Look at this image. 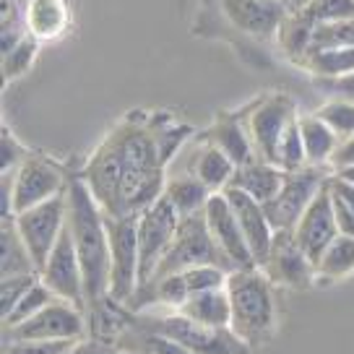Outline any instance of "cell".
I'll use <instances>...</instances> for the list:
<instances>
[{"mask_svg":"<svg viewBox=\"0 0 354 354\" xmlns=\"http://www.w3.org/2000/svg\"><path fill=\"white\" fill-rule=\"evenodd\" d=\"M284 175H287V172L279 169L277 165L263 162V159H255L250 165L237 167L230 188L243 190L245 196H250V198L258 201L261 206H266L268 201L277 198V193L281 190V183H284Z\"/></svg>","mask_w":354,"mask_h":354,"instance_id":"obj_21","label":"cell"},{"mask_svg":"<svg viewBox=\"0 0 354 354\" xmlns=\"http://www.w3.org/2000/svg\"><path fill=\"white\" fill-rule=\"evenodd\" d=\"M39 281V274L32 277H11V279H0V313H3V323L13 315L16 305L21 302V297Z\"/></svg>","mask_w":354,"mask_h":354,"instance_id":"obj_38","label":"cell"},{"mask_svg":"<svg viewBox=\"0 0 354 354\" xmlns=\"http://www.w3.org/2000/svg\"><path fill=\"white\" fill-rule=\"evenodd\" d=\"M295 240L299 248L308 253L313 263L321 261L323 250L339 237V227H336V216H333V196H331V177L323 185V190L310 203V209L302 214V219L295 227Z\"/></svg>","mask_w":354,"mask_h":354,"instance_id":"obj_16","label":"cell"},{"mask_svg":"<svg viewBox=\"0 0 354 354\" xmlns=\"http://www.w3.org/2000/svg\"><path fill=\"white\" fill-rule=\"evenodd\" d=\"M206 216V227H209L214 243L219 245V250L227 255V261L232 263L234 271H245V268H258L253 261V253L245 243V234L240 221L234 216L232 203L227 201L224 193H214L209 206L203 211Z\"/></svg>","mask_w":354,"mask_h":354,"instance_id":"obj_15","label":"cell"},{"mask_svg":"<svg viewBox=\"0 0 354 354\" xmlns=\"http://www.w3.org/2000/svg\"><path fill=\"white\" fill-rule=\"evenodd\" d=\"M315 115H318L342 141H346V138L354 136V102L333 97V100H328L323 107H318Z\"/></svg>","mask_w":354,"mask_h":354,"instance_id":"obj_32","label":"cell"},{"mask_svg":"<svg viewBox=\"0 0 354 354\" xmlns=\"http://www.w3.org/2000/svg\"><path fill=\"white\" fill-rule=\"evenodd\" d=\"M88 190L107 216H141L165 196L167 165L151 118L131 115L107 133L84 172Z\"/></svg>","mask_w":354,"mask_h":354,"instance_id":"obj_1","label":"cell"},{"mask_svg":"<svg viewBox=\"0 0 354 354\" xmlns=\"http://www.w3.org/2000/svg\"><path fill=\"white\" fill-rule=\"evenodd\" d=\"M318 281H339L354 274V237L339 234L315 263Z\"/></svg>","mask_w":354,"mask_h":354,"instance_id":"obj_27","label":"cell"},{"mask_svg":"<svg viewBox=\"0 0 354 354\" xmlns=\"http://www.w3.org/2000/svg\"><path fill=\"white\" fill-rule=\"evenodd\" d=\"M107 240H110V297L128 305L138 289V216H107Z\"/></svg>","mask_w":354,"mask_h":354,"instance_id":"obj_6","label":"cell"},{"mask_svg":"<svg viewBox=\"0 0 354 354\" xmlns=\"http://www.w3.org/2000/svg\"><path fill=\"white\" fill-rule=\"evenodd\" d=\"M180 172L196 175L211 193H224L232 185V177L237 172V167H234V162L224 151H219L216 146H211L209 141H203L198 136V146L188 149V156L183 159V169Z\"/></svg>","mask_w":354,"mask_h":354,"instance_id":"obj_19","label":"cell"},{"mask_svg":"<svg viewBox=\"0 0 354 354\" xmlns=\"http://www.w3.org/2000/svg\"><path fill=\"white\" fill-rule=\"evenodd\" d=\"M333 177H339V180H344V183L354 185V165L352 167H339V169H333Z\"/></svg>","mask_w":354,"mask_h":354,"instance_id":"obj_45","label":"cell"},{"mask_svg":"<svg viewBox=\"0 0 354 354\" xmlns=\"http://www.w3.org/2000/svg\"><path fill=\"white\" fill-rule=\"evenodd\" d=\"M37 50H39V39L32 37V34H26L11 53L0 55L3 57V78H6V81H13V78L24 76V73L32 68L34 57H37Z\"/></svg>","mask_w":354,"mask_h":354,"instance_id":"obj_34","label":"cell"},{"mask_svg":"<svg viewBox=\"0 0 354 354\" xmlns=\"http://www.w3.org/2000/svg\"><path fill=\"white\" fill-rule=\"evenodd\" d=\"M0 274L3 279L11 277H32V274H39L37 266H34V258L29 253V248L24 245L21 234L16 230V224L11 221H3V230H0Z\"/></svg>","mask_w":354,"mask_h":354,"instance_id":"obj_26","label":"cell"},{"mask_svg":"<svg viewBox=\"0 0 354 354\" xmlns=\"http://www.w3.org/2000/svg\"><path fill=\"white\" fill-rule=\"evenodd\" d=\"M175 313L185 315L188 321L198 323V326H206V328H230V323H232V305H230L227 287L193 295Z\"/></svg>","mask_w":354,"mask_h":354,"instance_id":"obj_23","label":"cell"},{"mask_svg":"<svg viewBox=\"0 0 354 354\" xmlns=\"http://www.w3.org/2000/svg\"><path fill=\"white\" fill-rule=\"evenodd\" d=\"M133 326L162 333L180 346H185L190 354H250V346L240 342L232 333V328H206V326L188 321L180 313L138 315Z\"/></svg>","mask_w":354,"mask_h":354,"instance_id":"obj_4","label":"cell"},{"mask_svg":"<svg viewBox=\"0 0 354 354\" xmlns=\"http://www.w3.org/2000/svg\"><path fill=\"white\" fill-rule=\"evenodd\" d=\"M274 165L284 172H297L302 167H308V154H305V144H302V133H299V122L295 120L281 136L277 146V156Z\"/></svg>","mask_w":354,"mask_h":354,"instance_id":"obj_31","label":"cell"},{"mask_svg":"<svg viewBox=\"0 0 354 354\" xmlns=\"http://www.w3.org/2000/svg\"><path fill=\"white\" fill-rule=\"evenodd\" d=\"M297 122L299 133H302V144H305V154H308V165L331 169V162L339 151V146H342V138L315 112L313 115H299Z\"/></svg>","mask_w":354,"mask_h":354,"instance_id":"obj_24","label":"cell"},{"mask_svg":"<svg viewBox=\"0 0 354 354\" xmlns=\"http://www.w3.org/2000/svg\"><path fill=\"white\" fill-rule=\"evenodd\" d=\"M211 193L196 175L190 172H177V175H167L165 185V198L169 201V206L177 211L180 219L185 216H196L203 214L211 201Z\"/></svg>","mask_w":354,"mask_h":354,"instance_id":"obj_22","label":"cell"},{"mask_svg":"<svg viewBox=\"0 0 354 354\" xmlns=\"http://www.w3.org/2000/svg\"><path fill=\"white\" fill-rule=\"evenodd\" d=\"M227 295L232 305L230 328L250 349L271 339L277 326V302L274 284L263 277L261 268L232 271L227 279Z\"/></svg>","mask_w":354,"mask_h":354,"instance_id":"obj_3","label":"cell"},{"mask_svg":"<svg viewBox=\"0 0 354 354\" xmlns=\"http://www.w3.org/2000/svg\"><path fill=\"white\" fill-rule=\"evenodd\" d=\"M196 266H219V268L230 271V274L234 271L232 263L227 261V255L221 253L219 245L214 243L203 214L180 219L175 240H172L169 250L162 258V263H159V268H156V274L151 279H162V277H169V274H183V271L196 268Z\"/></svg>","mask_w":354,"mask_h":354,"instance_id":"obj_5","label":"cell"},{"mask_svg":"<svg viewBox=\"0 0 354 354\" xmlns=\"http://www.w3.org/2000/svg\"><path fill=\"white\" fill-rule=\"evenodd\" d=\"M333 196V216H336V227H339V234H346V237H354V211L344 203V198H339L331 190Z\"/></svg>","mask_w":354,"mask_h":354,"instance_id":"obj_41","label":"cell"},{"mask_svg":"<svg viewBox=\"0 0 354 354\" xmlns=\"http://www.w3.org/2000/svg\"><path fill=\"white\" fill-rule=\"evenodd\" d=\"M328 88H331L333 94L339 97V100H349L354 102V73L346 78H336V81H326Z\"/></svg>","mask_w":354,"mask_h":354,"instance_id":"obj_43","label":"cell"},{"mask_svg":"<svg viewBox=\"0 0 354 354\" xmlns=\"http://www.w3.org/2000/svg\"><path fill=\"white\" fill-rule=\"evenodd\" d=\"M86 333L84 310L57 299L34 318L16 326H3L6 342H81Z\"/></svg>","mask_w":354,"mask_h":354,"instance_id":"obj_8","label":"cell"},{"mask_svg":"<svg viewBox=\"0 0 354 354\" xmlns=\"http://www.w3.org/2000/svg\"><path fill=\"white\" fill-rule=\"evenodd\" d=\"M68 203V232L73 237L81 271L86 308H97L102 299L110 297V240L104 211L94 201L84 177H71L66 188Z\"/></svg>","mask_w":354,"mask_h":354,"instance_id":"obj_2","label":"cell"},{"mask_svg":"<svg viewBox=\"0 0 354 354\" xmlns=\"http://www.w3.org/2000/svg\"><path fill=\"white\" fill-rule=\"evenodd\" d=\"M227 19L253 37H274L287 19L284 0H221Z\"/></svg>","mask_w":354,"mask_h":354,"instance_id":"obj_18","label":"cell"},{"mask_svg":"<svg viewBox=\"0 0 354 354\" xmlns=\"http://www.w3.org/2000/svg\"><path fill=\"white\" fill-rule=\"evenodd\" d=\"M331 190L339 196V198H344V203L354 211V185H349V183H344V180L331 175Z\"/></svg>","mask_w":354,"mask_h":354,"instance_id":"obj_44","label":"cell"},{"mask_svg":"<svg viewBox=\"0 0 354 354\" xmlns=\"http://www.w3.org/2000/svg\"><path fill=\"white\" fill-rule=\"evenodd\" d=\"M299 66H305L313 76L323 81H336L354 73V47H336V50H315Z\"/></svg>","mask_w":354,"mask_h":354,"instance_id":"obj_28","label":"cell"},{"mask_svg":"<svg viewBox=\"0 0 354 354\" xmlns=\"http://www.w3.org/2000/svg\"><path fill=\"white\" fill-rule=\"evenodd\" d=\"M352 165H354V136L342 141V146H339V151H336V156H333L331 162V172L339 169V167H352Z\"/></svg>","mask_w":354,"mask_h":354,"instance_id":"obj_42","label":"cell"},{"mask_svg":"<svg viewBox=\"0 0 354 354\" xmlns=\"http://www.w3.org/2000/svg\"><path fill=\"white\" fill-rule=\"evenodd\" d=\"M68 8L63 0H26L24 26L37 39H53L66 29Z\"/></svg>","mask_w":354,"mask_h":354,"instance_id":"obj_25","label":"cell"},{"mask_svg":"<svg viewBox=\"0 0 354 354\" xmlns=\"http://www.w3.org/2000/svg\"><path fill=\"white\" fill-rule=\"evenodd\" d=\"M71 175H66V169L44 156L29 154L16 175H13V211L21 214L29 211L39 203L63 196L68 188Z\"/></svg>","mask_w":354,"mask_h":354,"instance_id":"obj_12","label":"cell"},{"mask_svg":"<svg viewBox=\"0 0 354 354\" xmlns=\"http://www.w3.org/2000/svg\"><path fill=\"white\" fill-rule=\"evenodd\" d=\"M201 138L209 141L211 146H216L219 151H224L234 162V167H245L258 159L255 146L250 141V133L245 128L243 115L224 112V115H219L216 120L211 122L206 131L201 133Z\"/></svg>","mask_w":354,"mask_h":354,"instance_id":"obj_20","label":"cell"},{"mask_svg":"<svg viewBox=\"0 0 354 354\" xmlns=\"http://www.w3.org/2000/svg\"><path fill=\"white\" fill-rule=\"evenodd\" d=\"M39 279L47 289H53V295L63 302H71L76 308L86 310V292H84V271L78 261L73 237L68 232V224L53 253L47 258V263L39 271Z\"/></svg>","mask_w":354,"mask_h":354,"instance_id":"obj_13","label":"cell"},{"mask_svg":"<svg viewBox=\"0 0 354 354\" xmlns=\"http://www.w3.org/2000/svg\"><path fill=\"white\" fill-rule=\"evenodd\" d=\"M297 107L289 100L287 94H268L250 104L243 112L245 128L250 133V141L255 146V154L263 162L274 165L277 156V146L281 141V136L287 133V128L297 120Z\"/></svg>","mask_w":354,"mask_h":354,"instance_id":"obj_9","label":"cell"},{"mask_svg":"<svg viewBox=\"0 0 354 354\" xmlns=\"http://www.w3.org/2000/svg\"><path fill=\"white\" fill-rule=\"evenodd\" d=\"M313 34H315V26L299 11H295L287 13V19H284L277 37L281 47H284V53L289 57H295L297 63H302L310 55V50H313Z\"/></svg>","mask_w":354,"mask_h":354,"instance_id":"obj_30","label":"cell"},{"mask_svg":"<svg viewBox=\"0 0 354 354\" xmlns=\"http://www.w3.org/2000/svg\"><path fill=\"white\" fill-rule=\"evenodd\" d=\"M78 342H6L3 354H73Z\"/></svg>","mask_w":354,"mask_h":354,"instance_id":"obj_39","label":"cell"},{"mask_svg":"<svg viewBox=\"0 0 354 354\" xmlns=\"http://www.w3.org/2000/svg\"><path fill=\"white\" fill-rule=\"evenodd\" d=\"M53 302H57V297L53 295V289L44 287L42 279H39V281H37V284H34V287L24 295L21 302H19V305H16V310H13V315L3 323V326H16V323L29 321V318H34L37 313H42L44 308H50Z\"/></svg>","mask_w":354,"mask_h":354,"instance_id":"obj_35","label":"cell"},{"mask_svg":"<svg viewBox=\"0 0 354 354\" xmlns=\"http://www.w3.org/2000/svg\"><path fill=\"white\" fill-rule=\"evenodd\" d=\"M336 47H354V19L315 26L310 53H315V50H336Z\"/></svg>","mask_w":354,"mask_h":354,"instance_id":"obj_36","label":"cell"},{"mask_svg":"<svg viewBox=\"0 0 354 354\" xmlns=\"http://www.w3.org/2000/svg\"><path fill=\"white\" fill-rule=\"evenodd\" d=\"M299 13L313 26L346 21V19H354V0H310Z\"/></svg>","mask_w":354,"mask_h":354,"instance_id":"obj_33","label":"cell"},{"mask_svg":"<svg viewBox=\"0 0 354 354\" xmlns=\"http://www.w3.org/2000/svg\"><path fill=\"white\" fill-rule=\"evenodd\" d=\"M224 196H227V201L232 203L234 216H237L240 227H243L245 243H248L250 253H253L255 266L261 268V266H263V261L268 258L271 245H274L277 230L271 227V221H268V216H266L263 206H261L258 201L250 198V196H245L243 190L227 188V190H224Z\"/></svg>","mask_w":354,"mask_h":354,"instance_id":"obj_17","label":"cell"},{"mask_svg":"<svg viewBox=\"0 0 354 354\" xmlns=\"http://www.w3.org/2000/svg\"><path fill=\"white\" fill-rule=\"evenodd\" d=\"M331 175L333 172H328V167L310 165L297 169V172H287L277 198L268 201L263 206L271 227L277 232H295L302 214L310 209V203L315 201V196L321 193Z\"/></svg>","mask_w":354,"mask_h":354,"instance_id":"obj_7","label":"cell"},{"mask_svg":"<svg viewBox=\"0 0 354 354\" xmlns=\"http://www.w3.org/2000/svg\"><path fill=\"white\" fill-rule=\"evenodd\" d=\"M0 154H3V159H0V175H11V172H16L19 167L26 162V151L21 149V144L13 138L8 131H3V138H0Z\"/></svg>","mask_w":354,"mask_h":354,"instance_id":"obj_40","label":"cell"},{"mask_svg":"<svg viewBox=\"0 0 354 354\" xmlns=\"http://www.w3.org/2000/svg\"><path fill=\"white\" fill-rule=\"evenodd\" d=\"M118 349H122L125 354H190L185 346H180V344L172 342V339H167L162 333L138 328V326H133V323L128 331L120 333Z\"/></svg>","mask_w":354,"mask_h":354,"instance_id":"obj_29","label":"cell"},{"mask_svg":"<svg viewBox=\"0 0 354 354\" xmlns=\"http://www.w3.org/2000/svg\"><path fill=\"white\" fill-rule=\"evenodd\" d=\"M310 0H284V6H287V11L289 13H295V11H302L305 6H308Z\"/></svg>","mask_w":354,"mask_h":354,"instance_id":"obj_46","label":"cell"},{"mask_svg":"<svg viewBox=\"0 0 354 354\" xmlns=\"http://www.w3.org/2000/svg\"><path fill=\"white\" fill-rule=\"evenodd\" d=\"M183 279H185L188 295L193 297V295H201V292L224 289L227 287V279H230V271H224L219 266H196V268L183 271Z\"/></svg>","mask_w":354,"mask_h":354,"instance_id":"obj_37","label":"cell"},{"mask_svg":"<svg viewBox=\"0 0 354 354\" xmlns=\"http://www.w3.org/2000/svg\"><path fill=\"white\" fill-rule=\"evenodd\" d=\"M177 224H180V216L165 196L138 216V258H141L138 287L151 281V277L156 274L162 258L175 240Z\"/></svg>","mask_w":354,"mask_h":354,"instance_id":"obj_11","label":"cell"},{"mask_svg":"<svg viewBox=\"0 0 354 354\" xmlns=\"http://www.w3.org/2000/svg\"><path fill=\"white\" fill-rule=\"evenodd\" d=\"M13 224L21 234L24 245L29 248L37 271H42V266L47 263V258H50L53 248L57 245V240H60V234H63L68 224L66 193L47 201V203H39V206H34L29 211L16 214Z\"/></svg>","mask_w":354,"mask_h":354,"instance_id":"obj_10","label":"cell"},{"mask_svg":"<svg viewBox=\"0 0 354 354\" xmlns=\"http://www.w3.org/2000/svg\"><path fill=\"white\" fill-rule=\"evenodd\" d=\"M263 277L274 287L287 289H310L318 281L315 263L308 258V253L299 248L292 232H277L274 245L268 250V258L261 266Z\"/></svg>","mask_w":354,"mask_h":354,"instance_id":"obj_14","label":"cell"}]
</instances>
